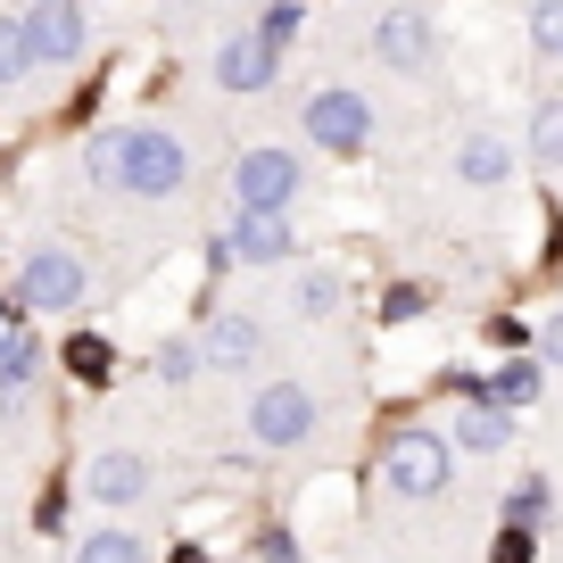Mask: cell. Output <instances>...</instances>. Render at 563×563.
Instances as JSON below:
<instances>
[{
	"label": "cell",
	"mask_w": 563,
	"mask_h": 563,
	"mask_svg": "<svg viewBox=\"0 0 563 563\" xmlns=\"http://www.w3.org/2000/svg\"><path fill=\"white\" fill-rule=\"evenodd\" d=\"M84 175L100 191H124V199H175L191 183V150L166 124H108V133H91Z\"/></svg>",
	"instance_id": "1"
},
{
	"label": "cell",
	"mask_w": 563,
	"mask_h": 563,
	"mask_svg": "<svg viewBox=\"0 0 563 563\" xmlns=\"http://www.w3.org/2000/svg\"><path fill=\"white\" fill-rule=\"evenodd\" d=\"M382 481H389V497H406V506H431V497H448V481H456L448 431H422V422L389 431V448H382Z\"/></svg>",
	"instance_id": "2"
},
{
	"label": "cell",
	"mask_w": 563,
	"mask_h": 563,
	"mask_svg": "<svg viewBox=\"0 0 563 563\" xmlns=\"http://www.w3.org/2000/svg\"><path fill=\"white\" fill-rule=\"evenodd\" d=\"M84 299H91V265L75 257V249H58V241L25 249V265H18V307L25 316H75Z\"/></svg>",
	"instance_id": "3"
},
{
	"label": "cell",
	"mask_w": 563,
	"mask_h": 563,
	"mask_svg": "<svg viewBox=\"0 0 563 563\" xmlns=\"http://www.w3.org/2000/svg\"><path fill=\"white\" fill-rule=\"evenodd\" d=\"M299 191H307V166H299V150H282V141H257V150L232 158V199H241V208L290 216V208H299Z\"/></svg>",
	"instance_id": "4"
},
{
	"label": "cell",
	"mask_w": 563,
	"mask_h": 563,
	"mask_svg": "<svg viewBox=\"0 0 563 563\" xmlns=\"http://www.w3.org/2000/svg\"><path fill=\"white\" fill-rule=\"evenodd\" d=\"M299 124H307V141H316V150H332V158H356V150L373 141V100H365L356 84H323L316 100L299 108Z\"/></svg>",
	"instance_id": "5"
},
{
	"label": "cell",
	"mask_w": 563,
	"mask_h": 563,
	"mask_svg": "<svg viewBox=\"0 0 563 563\" xmlns=\"http://www.w3.org/2000/svg\"><path fill=\"white\" fill-rule=\"evenodd\" d=\"M18 25H25V51H34V67H75V58L91 51L84 0H34Z\"/></svg>",
	"instance_id": "6"
},
{
	"label": "cell",
	"mask_w": 563,
	"mask_h": 563,
	"mask_svg": "<svg viewBox=\"0 0 563 563\" xmlns=\"http://www.w3.org/2000/svg\"><path fill=\"white\" fill-rule=\"evenodd\" d=\"M373 58H382L389 75H431L440 67V34H431V18H422V9H382V18H373Z\"/></svg>",
	"instance_id": "7"
},
{
	"label": "cell",
	"mask_w": 563,
	"mask_h": 563,
	"mask_svg": "<svg viewBox=\"0 0 563 563\" xmlns=\"http://www.w3.org/2000/svg\"><path fill=\"white\" fill-rule=\"evenodd\" d=\"M249 440H257V448H299V440H316V398H307L299 382H265L257 398H249Z\"/></svg>",
	"instance_id": "8"
},
{
	"label": "cell",
	"mask_w": 563,
	"mask_h": 563,
	"mask_svg": "<svg viewBox=\"0 0 563 563\" xmlns=\"http://www.w3.org/2000/svg\"><path fill=\"white\" fill-rule=\"evenodd\" d=\"M208 75H216V84H224V91H241V100H249V91H274V75H282V51H274V42L257 34V25H249V34L216 42Z\"/></svg>",
	"instance_id": "9"
},
{
	"label": "cell",
	"mask_w": 563,
	"mask_h": 563,
	"mask_svg": "<svg viewBox=\"0 0 563 563\" xmlns=\"http://www.w3.org/2000/svg\"><path fill=\"white\" fill-rule=\"evenodd\" d=\"M224 241H232V265H290L299 257V232H290V216H274V208H241L224 224Z\"/></svg>",
	"instance_id": "10"
},
{
	"label": "cell",
	"mask_w": 563,
	"mask_h": 563,
	"mask_svg": "<svg viewBox=\"0 0 563 563\" xmlns=\"http://www.w3.org/2000/svg\"><path fill=\"white\" fill-rule=\"evenodd\" d=\"M257 349H265V332H257V316H241V307H224V316L199 323V365H216V373L257 365Z\"/></svg>",
	"instance_id": "11"
},
{
	"label": "cell",
	"mask_w": 563,
	"mask_h": 563,
	"mask_svg": "<svg viewBox=\"0 0 563 563\" xmlns=\"http://www.w3.org/2000/svg\"><path fill=\"white\" fill-rule=\"evenodd\" d=\"M84 481H91L100 506H141V497H150V456H133V448H100Z\"/></svg>",
	"instance_id": "12"
},
{
	"label": "cell",
	"mask_w": 563,
	"mask_h": 563,
	"mask_svg": "<svg viewBox=\"0 0 563 563\" xmlns=\"http://www.w3.org/2000/svg\"><path fill=\"white\" fill-rule=\"evenodd\" d=\"M448 440L473 448V456H506V448H514V415H506V406H489V398H456Z\"/></svg>",
	"instance_id": "13"
},
{
	"label": "cell",
	"mask_w": 563,
	"mask_h": 563,
	"mask_svg": "<svg viewBox=\"0 0 563 563\" xmlns=\"http://www.w3.org/2000/svg\"><path fill=\"white\" fill-rule=\"evenodd\" d=\"M539 389H547V365H539V349H514L497 373H481V398H489V406H506V415L539 406Z\"/></svg>",
	"instance_id": "14"
},
{
	"label": "cell",
	"mask_w": 563,
	"mask_h": 563,
	"mask_svg": "<svg viewBox=\"0 0 563 563\" xmlns=\"http://www.w3.org/2000/svg\"><path fill=\"white\" fill-rule=\"evenodd\" d=\"M514 175V150L497 133H464L456 141V183H473V191H497V183Z\"/></svg>",
	"instance_id": "15"
},
{
	"label": "cell",
	"mask_w": 563,
	"mask_h": 563,
	"mask_svg": "<svg viewBox=\"0 0 563 563\" xmlns=\"http://www.w3.org/2000/svg\"><path fill=\"white\" fill-rule=\"evenodd\" d=\"M58 365H67V373H75V382H84V389H108V382H117V349H108L100 332H67V349H58Z\"/></svg>",
	"instance_id": "16"
},
{
	"label": "cell",
	"mask_w": 563,
	"mask_h": 563,
	"mask_svg": "<svg viewBox=\"0 0 563 563\" xmlns=\"http://www.w3.org/2000/svg\"><path fill=\"white\" fill-rule=\"evenodd\" d=\"M42 382V340L18 332L9 349H0V406H25V389Z\"/></svg>",
	"instance_id": "17"
},
{
	"label": "cell",
	"mask_w": 563,
	"mask_h": 563,
	"mask_svg": "<svg viewBox=\"0 0 563 563\" xmlns=\"http://www.w3.org/2000/svg\"><path fill=\"white\" fill-rule=\"evenodd\" d=\"M547 514H555V489H547L539 473L506 489V530H547Z\"/></svg>",
	"instance_id": "18"
},
{
	"label": "cell",
	"mask_w": 563,
	"mask_h": 563,
	"mask_svg": "<svg viewBox=\"0 0 563 563\" xmlns=\"http://www.w3.org/2000/svg\"><path fill=\"white\" fill-rule=\"evenodd\" d=\"M299 316L307 323L340 316V265H307V274H299Z\"/></svg>",
	"instance_id": "19"
},
{
	"label": "cell",
	"mask_w": 563,
	"mask_h": 563,
	"mask_svg": "<svg viewBox=\"0 0 563 563\" xmlns=\"http://www.w3.org/2000/svg\"><path fill=\"white\" fill-rule=\"evenodd\" d=\"M530 158H539V166H563V100H539V108H530Z\"/></svg>",
	"instance_id": "20"
},
{
	"label": "cell",
	"mask_w": 563,
	"mask_h": 563,
	"mask_svg": "<svg viewBox=\"0 0 563 563\" xmlns=\"http://www.w3.org/2000/svg\"><path fill=\"white\" fill-rule=\"evenodd\" d=\"M150 373H158L166 389L199 382V340H158V356H150Z\"/></svg>",
	"instance_id": "21"
},
{
	"label": "cell",
	"mask_w": 563,
	"mask_h": 563,
	"mask_svg": "<svg viewBox=\"0 0 563 563\" xmlns=\"http://www.w3.org/2000/svg\"><path fill=\"white\" fill-rule=\"evenodd\" d=\"M25 75H34V51H25V25L0 18V91H18Z\"/></svg>",
	"instance_id": "22"
},
{
	"label": "cell",
	"mask_w": 563,
	"mask_h": 563,
	"mask_svg": "<svg viewBox=\"0 0 563 563\" xmlns=\"http://www.w3.org/2000/svg\"><path fill=\"white\" fill-rule=\"evenodd\" d=\"M530 51L563 67V0H530Z\"/></svg>",
	"instance_id": "23"
},
{
	"label": "cell",
	"mask_w": 563,
	"mask_h": 563,
	"mask_svg": "<svg viewBox=\"0 0 563 563\" xmlns=\"http://www.w3.org/2000/svg\"><path fill=\"white\" fill-rule=\"evenodd\" d=\"M75 563H150V555H141V539H124V530H91V539L75 547Z\"/></svg>",
	"instance_id": "24"
},
{
	"label": "cell",
	"mask_w": 563,
	"mask_h": 563,
	"mask_svg": "<svg viewBox=\"0 0 563 563\" xmlns=\"http://www.w3.org/2000/svg\"><path fill=\"white\" fill-rule=\"evenodd\" d=\"M431 316V290H422V282H389L382 290V323H422Z\"/></svg>",
	"instance_id": "25"
},
{
	"label": "cell",
	"mask_w": 563,
	"mask_h": 563,
	"mask_svg": "<svg viewBox=\"0 0 563 563\" xmlns=\"http://www.w3.org/2000/svg\"><path fill=\"white\" fill-rule=\"evenodd\" d=\"M257 34L274 42V51H290V34H299V0H265V9H257Z\"/></svg>",
	"instance_id": "26"
},
{
	"label": "cell",
	"mask_w": 563,
	"mask_h": 563,
	"mask_svg": "<svg viewBox=\"0 0 563 563\" xmlns=\"http://www.w3.org/2000/svg\"><path fill=\"white\" fill-rule=\"evenodd\" d=\"M539 555V530H497V547H489V563H530Z\"/></svg>",
	"instance_id": "27"
},
{
	"label": "cell",
	"mask_w": 563,
	"mask_h": 563,
	"mask_svg": "<svg viewBox=\"0 0 563 563\" xmlns=\"http://www.w3.org/2000/svg\"><path fill=\"white\" fill-rule=\"evenodd\" d=\"M257 563H299V539H290L282 522H265L257 530Z\"/></svg>",
	"instance_id": "28"
},
{
	"label": "cell",
	"mask_w": 563,
	"mask_h": 563,
	"mask_svg": "<svg viewBox=\"0 0 563 563\" xmlns=\"http://www.w3.org/2000/svg\"><path fill=\"white\" fill-rule=\"evenodd\" d=\"M539 365H563V307L539 323Z\"/></svg>",
	"instance_id": "29"
},
{
	"label": "cell",
	"mask_w": 563,
	"mask_h": 563,
	"mask_svg": "<svg viewBox=\"0 0 563 563\" xmlns=\"http://www.w3.org/2000/svg\"><path fill=\"white\" fill-rule=\"evenodd\" d=\"M18 332H25V307H18V299H0V349H9Z\"/></svg>",
	"instance_id": "30"
},
{
	"label": "cell",
	"mask_w": 563,
	"mask_h": 563,
	"mask_svg": "<svg viewBox=\"0 0 563 563\" xmlns=\"http://www.w3.org/2000/svg\"><path fill=\"white\" fill-rule=\"evenodd\" d=\"M166 563H208V555H199V547H191V539H183V547H175V555H166Z\"/></svg>",
	"instance_id": "31"
}]
</instances>
